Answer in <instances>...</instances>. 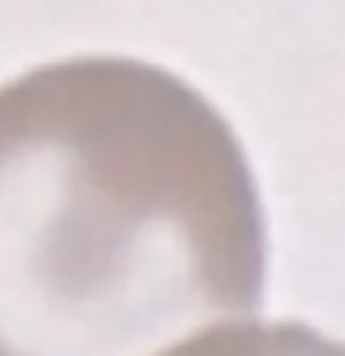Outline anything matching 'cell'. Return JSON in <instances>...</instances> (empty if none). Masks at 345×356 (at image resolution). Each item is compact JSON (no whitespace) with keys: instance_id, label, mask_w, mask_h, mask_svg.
I'll return each instance as SVG.
<instances>
[{"instance_id":"cell-2","label":"cell","mask_w":345,"mask_h":356,"mask_svg":"<svg viewBox=\"0 0 345 356\" xmlns=\"http://www.w3.org/2000/svg\"><path fill=\"white\" fill-rule=\"evenodd\" d=\"M160 356H345V338L323 334L297 319H245L204 330Z\"/></svg>"},{"instance_id":"cell-1","label":"cell","mask_w":345,"mask_h":356,"mask_svg":"<svg viewBox=\"0 0 345 356\" xmlns=\"http://www.w3.org/2000/svg\"><path fill=\"white\" fill-rule=\"evenodd\" d=\"M264 289L256 171L197 86L134 56L0 86V356H160Z\"/></svg>"}]
</instances>
